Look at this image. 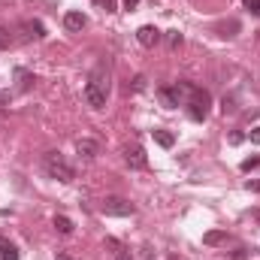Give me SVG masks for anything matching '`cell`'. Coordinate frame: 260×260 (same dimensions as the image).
<instances>
[{
    "instance_id": "6da1fadb",
    "label": "cell",
    "mask_w": 260,
    "mask_h": 260,
    "mask_svg": "<svg viewBox=\"0 0 260 260\" xmlns=\"http://www.w3.org/2000/svg\"><path fill=\"white\" fill-rule=\"evenodd\" d=\"M43 167H46V173L52 176V179H58V182H76V170H73V164H67V157L61 151H49L46 157H43Z\"/></svg>"
},
{
    "instance_id": "7a4b0ae2",
    "label": "cell",
    "mask_w": 260,
    "mask_h": 260,
    "mask_svg": "<svg viewBox=\"0 0 260 260\" xmlns=\"http://www.w3.org/2000/svg\"><path fill=\"white\" fill-rule=\"evenodd\" d=\"M103 215H112V218H130V215H136V206L124 200V197H106L103 200Z\"/></svg>"
},
{
    "instance_id": "3957f363",
    "label": "cell",
    "mask_w": 260,
    "mask_h": 260,
    "mask_svg": "<svg viewBox=\"0 0 260 260\" xmlns=\"http://www.w3.org/2000/svg\"><path fill=\"white\" fill-rule=\"evenodd\" d=\"M85 100L91 103V109H103L106 106V85L100 79H91L85 85Z\"/></svg>"
},
{
    "instance_id": "277c9868",
    "label": "cell",
    "mask_w": 260,
    "mask_h": 260,
    "mask_svg": "<svg viewBox=\"0 0 260 260\" xmlns=\"http://www.w3.org/2000/svg\"><path fill=\"white\" fill-rule=\"evenodd\" d=\"M136 43H139V46H145V49H151V46H157V43H160V30H157L154 24H142V27L136 30Z\"/></svg>"
},
{
    "instance_id": "5b68a950",
    "label": "cell",
    "mask_w": 260,
    "mask_h": 260,
    "mask_svg": "<svg viewBox=\"0 0 260 260\" xmlns=\"http://www.w3.org/2000/svg\"><path fill=\"white\" fill-rule=\"evenodd\" d=\"M124 160H127V167H133V170H145L148 167V157H145V151L139 145H127L124 148Z\"/></svg>"
},
{
    "instance_id": "8992f818",
    "label": "cell",
    "mask_w": 260,
    "mask_h": 260,
    "mask_svg": "<svg viewBox=\"0 0 260 260\" xmlns=\"http://www.w3.org/2000/svg\"><path fill=\"white\" fill-rule=\"evenodd\" d=\"M157 97H160V103H164L167 109H176V106H182V103H185L176 85H173V88H157Z\"/></svg>"
},
{
    "instance_id": "52a82bcc",
    "label": "cell",
    "mask_w": 260,
    "mask_h": 260,
    "mask_svg": "<svg viewBox=\"0 0 260 260\" xmlns=\"http://www.w3.org/2000/svg\"><path fill=\"white\" fill-rule=\"evenodd\" d=\"M85 24H88V18H85L79 9H70V12L64 15V27H67V30H73V34H76V30H82Z\"/></svg>"
},
{
    "instance_id": "ba28073f",
    "label": "cell",
    "mask_w": 260,
    "mask_h": 260,
    "mask_svg": "<svg viewBox=\"0 0 260 260\" xmlns=\"http://www.w3.org/2000/svg\"><path fill=\"white\" fill-rule=\"evenodd\" d=\"M21 30H24V37H27V40H46V27H43L40 21H24V24H21Z\"/></svg>"
},
{
    "instance_id": "9c48e42d",
    "label": "cell",
    "mask_w": 260,
    "mask_h": 260,
    "mask_svg": "<svg viewBox=\"0 0 260 260\" xmlns=\"http://www.w3.org/2000/svg\"><path fill=\"white\" fill-rule=\"evenodd\" d=\"M76 151H79L82 157H97L100 145H97L94 139H79V142H76Z\"/></svg>"
},
{
    "instance_id": "30bf717a",
    "label": "cell",
    "mask_w": 260,
    "mask_h": 260,
    "mask_svg": "<svg viewBox=\"0 0 260 260\" xmlns=\"http://www.w3.org/2000/svg\"><path fill=\"white\" fill-rule=\"evenodd\" d=\"M151 136H154V142H157L160 148H173V145H176V136H173L170 130H160V127H154V130H151Z\"/></svg>"
},
{
    "instance_id": "8fae6325",
    "label": "cell",
    "mask_w": 260,
    "mask_h": 260,
    "mask_svg": "<svg viewBox=\"0 0 260 260\" xmlns=\"http://www.w3.org/2000/svg\"><path fill=\"white\" fill-rule=\"evenodd\" d=\"M15 79H18V91H30V88H34V82H37V79H34L27 70H21V67L15 70Z\"/></svg>"
},
{
    "instance_id": "7c38bea8",
    "label": "cell",
    "mask_w": 260,
    "mask_h": 260,
    "mask_svg": "<svg viewBox=\"0 0 260 260\" xmlns=\"http://www.w3.org/2000/svg\"><path fill=\"white\" fill-rule=\"evenodd\" d=\"M221 242H227V230H209V233H203V245H221Z\"/></svg>"
},
{
    "instance_id": "4fadbf2b",
    "label": "cell",
    "mask_w": 260,
    "mask_h": 260,
    "mask_svg": "<svg viewBox=\"0 0 260 260\" xmlns=\"http://www.w3.org/2000/svg\"><path fill=\"white\" fill-rule=\"evenodd\" d=\"M55 230H58L61 236H70V233H73L76 227H73V221H70L67 215H55Z\"/></svg>"
},
{
    "instance_id": "5bb4252c",
    "label": "cell",
    "mask_w": 260,
    "mask_h": 260,
    "mask_svg": "<svg viewBox=\"0 0 260 260\" xmlns=\"http://www.w3.org/2000/svg\"><path fill=\"white\" fill-rule=\"evenodd\" d=\"M218 30H221V37H236V30H239V21H227V24H221Z\"/></svg>"
},
{
    "instance_id": "9a60e30c",
    "label": "cell",
    "mask_w": 260,
    "mask_h": 260,
    "mask_svg": "<svg viewBox=\"0 0 260 260\" xmlns=\"http://www.w3.org/2000/svg\"><path fill=\"white\" fill-rule=\"evenodd\" d=\"M242 6H245L254 18H260V0H242Z\"/></svg>"
},
{
    "instance_id": "2e32d148",
    "label": "cell",
    "mask_w": 260,
    "mask_h": 260,
    "mask_svg": "<svg viewBox=\"0 0 260 260\" xmlns=\"http://www.w3.org/2000/svg\"><path fill=\"white\" fill-rule=\"evenodd\" d=\"M167 40H170V46H173V49H179V46L185 43V37H182L179 30H170V37H167Z\"/></svg>"
},
{
    "instance_id": "e0dca14e",
    "label": "cell",
    "mask_w": 260,
    "mask_h": 260,
    "mask_svg": "<svg viewBox=\"0 0 260 260\" xmlns=\"http://www.w3.org/2000/svg\"><path fill=\"white\" fill-rule=\"evenodd\" d=\"M103 12H115V0H94Z\"/></svg>"
},
{
    "instance_id": "ac0fdd59",
    "label": "cell",
    "mask_w": 260,
    "mask_h": 260,
    "mask_svg": "<svg viewBox=\"0 0 260 260\" xmlns=\"http://www.w3.org/2000/svg\"><path fill=\"white\" fill-rule=\"evenodd\" d=\"M254 167H260V157H245V160H242V170H245V173L254 170Z\"/></svg>"
},
{
    "instance_id": "d6986e66",
    "label": "cell",
    "mask_w": 260,
    "mask_h": 260,
    "mask_svg": "<svg viewBox=\"0 0 260 260\" xmlns=\"http://www.w3.org/2000/svg\"><path fill=\"white\" fill-rule=\"evenodd\" d=\"M221 109H224V115H227V112H236V100H233V97H224V106H221Z\"/></svg>"
},
{
    "instance_id": "ffe728a7",
    "label": "cell",
    "mask_w": 260,
    "mask_h": 260,
    "mask_svg": "<svg viewBox=\"0 0 260 260\" xmlns=\"http://www.w3.org/2000/svg\"><path fill=\"white\" fill-rule=\"evenodd\" d=\"M142 88H145V76H136L133 85H130V91H142Z\"/></svg>"
},
{
    "instance_id": "44dd1931",
    "label": "cell",
    "mask_w": 260,
    "mask_h": 260,
    "mask_svg": "<svg viewBox=\"0 0 260 260\" xmlns=\"http://www.w3.org/2000/svg\"><path fill=\"white\" fill-rule=\"evenodd\" d=\"M115 260H133V257H130L127 248H121V251H115Z\"/></svg>"
},
{
    "instance_id": "7402d4cb",
    "label": "cell",
    "mask_w": 260,
    "mask_h": 260,
    "mask_svg": "<svg viewBox=\"0 0 260 260\" xmlns=\"http://www.w3.org/2000/svg\"><path fill=\"white\" fill-rule=\"evenodd\" d=\"M251 142H254V145H260V127L251 130Z\"/></svg>"
},
{
    "instance_id": "603a6c76",
    "label": "cell",
    "mask_w": 260,
    "mask_h": 260,
    "mask_svg": "<svg viewBox=\"0 0 260 260\" xmlns=\"http://www.w3.org/2000/svg\"><path fill=\"white\" fill-rule=\"evenodd\" d=\"M139 6V0H124V9H136Z\"/></svg>"
},
{
    "instance_id": "cb8c5ba5",
    "label": "cell",
    "mask_w": 260,
    "mask_h": 260,
    "mask_svg": "<svg viewBox=\"0 0 260 260\" xmlns=\"http://www.w3.org/2000/svg\"><path fill=\"white\" fill-rule=\"evenodd\" d=\"M245 188H248V191H260V182H248Z\"/></svg>"
},
{
    "instance_id": "d4e9b609",
    "label": "cell",
    "mask_w": 260,
    "mask_h": 260,
    "mask_svg": "<svg viewBox=\"0 0 260 260\" xmlns=\"http://www.w3.org/2000/svg\"><path fill=\"white\" fill-rule=\"evenodd\" d=\"M251 221H257L260 224V209H251Z\"/></svg>"
},
{
    "instance_id": "484cf974",
    "label": "cell",
    "mask_w": 260,
    "mask_h": 260,
    "mask_svg": "<svg viewBox=\"0 0 260 260\" xmlns=\"http://www.w3.org/2000/svg\"><path fill=\"white\" fill-rule=\"evenodd\" d=\"M55 260H73L70 254H55Z\"/></svg>"
}]
</instances>
